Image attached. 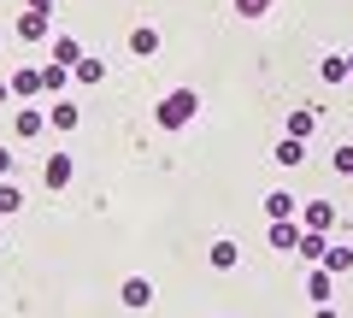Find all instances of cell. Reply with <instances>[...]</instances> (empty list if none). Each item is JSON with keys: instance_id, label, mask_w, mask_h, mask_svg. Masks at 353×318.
I'll list each match as a JSON object with an SVG mask.
<instances>
[{"instance_id": "cell-3", "label": "cell", "mask_w": 353, "mask_h": 318, "mask_svg": "<svg viewBox=\"0 0 353 318\" xmlns=\"http://www.w3.org/2000/svg\"><path fill=\"white\" fill-rule=\"evenodd\" d=\"M306 224H312V230H330V224H336V212H330L324 201H312V206H306Z\"/></svg>"}, {"instance_id": "cell-2", "label": "cell", "mask_w": 353, "mask_h": 318, "mask_svg": "<svg viewBox=\"0 0 353 318\" xmlns=\"http://www.w3.org/2000/svg\"><path fill=\"white\" fill-rule=\"evenodd\" d=\"M48 183H53V189L71 183V159H65V153H59V159H48Z\"/></svg>"}, {"instance_id": "cell-6", "label": "cell", "mask_w": 353, "mask_h": 318, "mask_svg": "<svg viewBox=\"0 0 353 318\" xmlns=\"http://www.w3.org/2000/svg\"><path fill=\"white\" fill-rule=\"evenodd\" d=\"M336 171H347V177H353V148H341V153H336Z\"/></svg>"}, {"instance_id": "cell-5", "label": "cell", "mask_w": 353, "mask_h": 318, "mask_svg": "<svg viewBox=\"0 0 353 318\" xmlns=\"http://www.w3.org/2000/svg\"><path fill=\"white\" fill-rule=\"evenodd\" d=\"M312 124H318L312 112H294V118H289V130H294V136H312Z\"/></svg>"}, {"instance_id": "cell-1", "label": "cell", "mask_w": 353, "mask_h": 318, "mask_svg": "<svg viewBox=\"0 0 353 318\" xmlns=\"http://www.w3.org/2000/svg\"><path fill=\"white\" fill-rule=\"evenodd\" d=\"M189 112H194V95H171V101L159 106V124H183Z\"/></svg>"}, {"instance_id": "cell-7", "label": "cell", "mask_w": 353, "mask_h": 318, "mask_svg": "<svg viewBox=\"0 0 353 318\" xmlns=\"http://www.w3.org/2000/svg\"><path fill=\"white\" fill-rule=\"evenodd\" d=\"M265 6H271V0H241V12H248V18H253V12H265Z\"/></svg>"}, {"instance_id": "cell-4", "label": "cell", "mask_w": 353, "mask_h": 318, "mask_svg": "<svg viewBox=\"0 0 353 318\" xmlns=\"http://www.w3.org/2000/svg\"><path fill=\"white\" fill-rule=\"evenodd\" d=\"M12 89H18V95H36V89H41V71H24V77H12Z\"/></svg>"}]
</instances>
